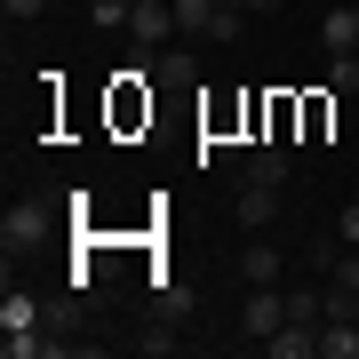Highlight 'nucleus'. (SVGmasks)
Segmentation results:
<instances>
[{
    "mask_svg": "<svg viewBox=\"0 0 359 359\" xmlns=\"http://www.w3.org/2000/svg\"><path fill=\"white\" fill-rule=\"evenodd\" d=\"M0 8H8L16 25H32V16H48V0H0Z\"/></svg>",
    "mask_w": 359,
    "mask_h": 359,
    "instance_id": "2eb2a0df",
    "label": "nucleus"
},
{
    "mask_svg": "<svg viewBox=\"0 0 359 359\" xmlns=\"http://www.w3.org/2000/svg\"><path fill=\"white\" fill-rule=\"evenodd\" d=\"M240 8H248V16H280V0H240Z\"/></svg>",
    "mask_w": 359,
    "mask_h": 359,
    "instance_id": "dca6fc26",
    "label": "nucleus"
},
{
    "mask_svg": "<svg viewBox=\"0 0 359 359\" xmlns=\"http://www.w3.org/2000/svg\"><path fill=\"white\" fill-rule=\"evenodd\" d=\"M152 80H168V88H192V80H200V56H192V40H168V48L152 56Z\"/></svg>",
    "mask_w": 359,
    "mask_h": 359,
    "instance_id": "20e7f679",
    "label": "nucleus"
},
{
    "mask_svg": "<svg viewBox=\"0 0 359 359\" xmlns=\"http://www.w3.org/2000/svg\"><path fill=\"white\" fill-rule=\"evenodd\" d=\"M320 359H359V320H320Z\"/></svg>",
    "mask_w": 359,
    "mask_h": 359,
    "instance_id": "1a4fd4ad",
    "label": "nucleus"
},
{
    "mask_svg": "<svg viewBox=\"0 0 359 359\" xmlns=\"http://www.w3.org/2000/svg\"><path fill=\"white\" fill-rule=\"evenodd\" d=\"M0 335H40V304H32L25 287L0 295Z\"/></svg>",
    "mask_w": 359,
    "mask_h": 359,
    "instance_id": "0eeeda50",
    "label": "nucleus"
},
{
    "mask_svg": "<svg viewBox=\"0 0 359 359\" xmlns=\"http://www.w3.org/2000/svg\"><path fill=\"white\" fill-rule=\"evenodd\" d=\"M335 240H344V248H359V200H351V208H335Z\"/></svg>",
    "mask_w": 359,
    "mask_h": 359,
    "instance_id": "4468645a",
    "label": "nucleus"
},
{
    "mask_svg": "<svg viewBox=\"0 0 359 359\" xmlns=\"http://www.w3.org/2000/svg\"><path fill=\"white\" fill-rule=\"evenodd\" d=\"M231 216H240L248 231H264L271 216H280V184H240V200H231Z\"/></svg>",
    "mask_w": 359,
    "mask_h": 359,
    "instance_id": "39448f33",
    "label": "nucleus"
},
{
    "mask_svg": "<svg viewBox=\"0 0 359 359\" xmlns=\"http://www.w3.org/2000/svg\"><path fill=\"white\" fill-rule=\"evenodd\" d=\"M320 40H327V56H351L359 48V8H327L320 16Z\"/></svg>",
    "mask_w": 359,
    "mask_h": 359,
    "instance_id": "6e6552de",
    "label": "nucleus"
},
{
    "mask_svg": "<svg viewBox=\"0 0 359 359\" xmlns=\"http://www.w3.org/2000/svg\"><path fill=\"white\" fill-rule=\"evenodd\" d=\"M128 16H136V0H88V25L104 32H128Z\"/></svg>",
    "mask_w": 359,
    "mask_h": 359,
    "instance_id": "9b49d317",
    "label": "nucleus"
},
{
    "mask_svg": "<svg viewBox=\"0 0 359 359\" xmlns=\"http://www.w3.org/2000/svg\"><path fill=\"white\" fill-rule=\"evenodd\" d=\"M280 271H287V264H280L271 240H248V248H240V280H248V287H280Z\"/></svg>",
    "mask_w": 359,
    "mask_h": 359,
    "instance_id": "423d86ee",
    "label": "nucleus"
},
{
    "mask_svg": "<svg viewBox=\"0 0 359 359\" xmlns=\"http://www.w3.org/2000/svg\"><path fill=\"white\" fill-rule=\"evenodd\" d=\"M327 120H335V88H327V96H304V128L327 136Z\"/></svg>",
    "mask_w": 359,
    "mask_h": 359,
    "instance_id": "ddd939ff",
    "label": "nucleus"
},
{
    "mask_svg": "<svg viewBox=\"0 0 359 359\" xmlns=\"http://www.w3.org/2000/svg\"><path fill=\"white\" fill-rule=\"evenodd\" d=\"M327 88H335V96L359 88V48H351V56H327Z\"/></svg>",
    "mask_w": 359,
    "mask_h": 359,
    "instance_id": "f8f14e48",
    "label": "nucleus"
},
{
    "mask_svg": "<svg viewBox=\"0 0 359 359\" xmlns=\"http://www.w3.org/2000/svg\"><path fill=\"white\" fill-rule=\"evenodd\" d=\"M287 327V295L280 287H248V311H240V335L248 344H271V335Z\"/></svg>",
    "mask_w": 359,
    "mask_h": 359,
    "instance_id": "f03ea898",
    "label": "nucleus"
},
{
    "mask_svg": "<svg viewBox=\"0 0 359 359\" xmlns=\"http://www.w3.org/2000/svg\"><path fill=\"white\" fill-rule=\"evenodd\" d=\"M152 311L184 327V320H192V287H184V280H160V287H152Z\"/></svg>",
    "mask_w": 359,
    "mask_h": 359,
    "instance_id": "9d476101",
    "label": "nucleus"
},
{
    "mask_svg": "<svg viewBox=\"0 0 359 359\" xmlns=\"http://www.w3.org/2000/svg\"><path fill=\"white\" fill-rule=\"evenodd\" d=\"M72 208V200H65ZM65 208H56V200H16L8 208V216H0V248H8V256H25V248H40V240H56V224H65Z\"/></svg>",
    "mask_w": 359,
    "mask_h": 359,
    "instance_id": "f257e3e1",
    "label": "nucleus"
},
{
    "mask_svg": "<svg viewBox=\"0 0 359 359\" xmlns=\"http://www.w3.org/2000/svg\"><path fill=\"white\" fill-rule=\"evenodd\" d=\"M287 176H295L287 144H256V152L240 160V184H280V192H287Z\"/></svg>",
    "mask_w": 359,
    "mask_h": 359,
    "instance_id": "7ed1b4c3",
    "label": "nucleus"
}]
</instances>
